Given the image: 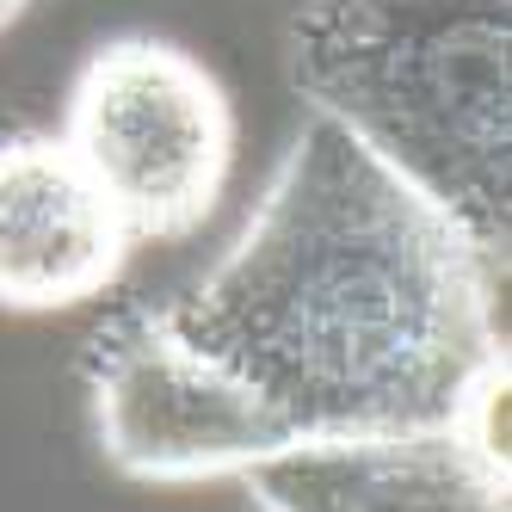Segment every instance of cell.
<instances>
[{
  "label": "cell",
  "mask_w": 512,
  "mask_h": 512,
  "mask_svg": "<svg viewBox=\"0 0 512 512\" xmlns=\"http://www.w3.org/2000/svg\"><path fill=\"white\" fill-rule=\"evenodd\" d=\"M494 272L445 210L309 112L241 241L161 309L290 438L432 432L506 358Z\"/></svg>",
  "instance_id": "cell-1"
},
{
  "label": "cell",
  "mask_w": 512,
  "mask_h": 512,
  "mask_svg": "<svg viewBox=\"0 0 512 512\" xmlns=\"http://www.w3.org/2000/svg\"><path fill=\"white\" fill-rule=\"evenodd\" d=\"M290 81L506 272L512 0H303Z\"/></svg>",
  "instance_id": "cell-2"
},
{
  "label": "cell",
  "mask_w": 512,
  "mask_h": 512,
  "mask_svg": "<svg viewBox=\"0 0 512 512\" xmlns=\"http://www.w3.org/2000/svg\"><path fill=\"white\" fill-rule=\"evenodd\" d=\"M62 142L130 241H179L229 186L235 112L192 50L118 38L75 75Z\"/></svg>",
  "instance_id": "cell-3"
},
{
  "label": "cell",
  "mask_w": 512,
  "mask_h": 512,
  "mask_svg": "<svg viewBox=\"0 0 512 512\" xmlns=\"http://www.w3.org/2000/svg\"><path fill=\"white\" fill-rule=\"evenodd\" d=\"M81 371L99 445L136 482L241 475L290 445V432L235 377L173 334L161 303H130L99 321Z\"/></svg>",
  "instance_id": "cell-4"
},
{
  "label": "cell",
  "mask_w": 512,
  "mask_h": 512,
  "mask_svg": "<svg viewBox=\"0 0 512 512\" xmlns=\"http://www.w3.org/2000/svg\"><path fill=\"white\" fill-rule=\"evenodd\" d=\"M241 475L266 512H512L506 469L457 426L290 438Z\"/></svg>",
  "instance_id": "cell-5"
},
{
  "label": "cell",
  "mask_w": 512,
  "mask_h": 512,
  "mask_svg": "<svg viewBox=\"0 0 512 512\" xmlns=\"http://www.w3.org/2000/svg\"><path fill=\"white\" fill-rule=\"evenodd\" d=\"M130 235L62 136L0 142V309H75L130 266Z\"/></svg>",
  "instance_id": "cell-6"
},
{
  "label": "cell",
  "mask_w": 512,
  "mask_h": 512,
  "mask_svg": "<svg viewBox=\"0 0 512 512\" xmlns=\"http://www.w3.org/2000/svg\"><path fill=\"white\" fill-rule=\"evenodd\" d=\"M25 7H31V0H0V31H7V25L25 13Z\"/></svg>",
  "instance_id": "cell-7"
}]
</instances>
